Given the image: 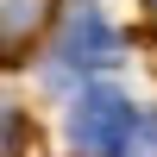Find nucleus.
I'll return each instance as SVG.
<instances>
[{
	"mask_svg": "<svg viewBox=\"0 0 157 157\" xmlns=\"http://www.w3.org/2000/svg\"><path fill=\"white\" fill-rule=\"evenodd\" d=\"M50 13H57V0H0V50H6V63H19L32 50V38L50 25Z\"/></svg>",
	"mask_w": 157,
	"mask_h": 157,
	"instance_id": "7ed1b4c3",
	"label": "nucleus"
},
{
	"mask_svg": "<svg viewBox=\"0 0 157 157\" xmlns=\"http://www.w3.org/2000/svg\"><path fill=\"white\" fill-rule=\"evenodd\" d=\"M132 126H138L132 101L113 94V88H88L75 101V113H69V138H75L82 157H120L126 138H132Z\"/></svg>",
	"mask_w": 157,
	"mask_h": 157,
	"instance_id": "f257e3e1",
	"label": "nucleus"
},
{
	"mask_svg": "<svg viewBox=\"0 0 157 157\" xmlns=\"http://www.w3.org/2000/svg\"><path fill=\"white\" fill-rule=\"evenodd\" d=\"M57 57H63V63H75V69H101V63L120 57V32L107 25V13H101V6H88V0H82V6L69 13V25H63Z\"/></svg>",
	"mask_w": 157,
	"mask_h": 157,
	"instance_id": "f03ea898",
	"label": "nucleus"
},
{
	"mask_svg": "<svg viewBox=\"0 0 157 157\" xmlns=\"http://www.w3.org/2000/svg\"><path fill=\"white\" fill-rule=\"evenodd\" d=\"M120 157H157V107L151 113H138V126H132V138H126V151Z\"/></svg>",
	"mask_w": 157,
	"mask_h": 157,
	"instance_id": "20e7f679",
	"label": "nucleus"
}]
</instances>
